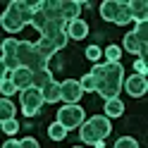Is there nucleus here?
Returning <instances> with one entry per match:
<instances>
[{
	"instance_id": "1",
	"label": "nucleus",
	"mask_w": 148,
	"mask_h": 148,
	"mask_svg": "<svg viewBox=\"0 0 148 148\" xmlns=\"http://www.w3.org/2000/svg\"><path fill=\"white\" fill-rule=\"evenodd\" d=\"M124 84V67L122 62H105L103 64V79L96 81V93L108 98H119V91Z\"/></svg>"
},
{
	"instance_id": "2",
	"label": "nucleus",
	"mask_w": 148,
	"mask_h": 148,
	"mask_svg": "<svg viewBox=\"0 0 148 148\" xmlns=\"http://www.w3.org/2000/svg\"><path fill=\"white\" fill-rule=\"evenodd\" d=\"M110 132H112L110 119L105 115H96V117L86 119V122L79 127V138H81V143L93 146L96 141H105V138L110 136Z\"/></svg>"
},
{
	"instance_id": "3",
	"label": "nucleus",
	"mask_w": 148,
	"mask_h": 148,
	"mask_svg": "<svg viewBox=\"0 0 148 148\" xmlns=\"http://www.w3.org/2000/svg\"><path fill=\"white\" fill-rule=\"evenodd\" d=\"M17 60H19V67H26L29 72H38V69H48V60L36 50V45L31 41H19V48H17Z\"/></svg>"
},
{
	"instance_id": "4",
	"label": "nucleus",
	"mask_w": 148,
	"mask_h": 148,
	"mask_svg": "<svg viewBox=\"0 0 148 148\" xmlns=\"http://www.w3.org/2000/svg\"><path fill=\"white\" fill-rule=\"evenodd\" d=\"M84 122H86V112H84V108H81L79 103H74V105H67V103H64V105L58 110V124L64 127L67 132L79 129Z\"/></svg>"
},
{
	"instance_id": "5",
	"label": "nucleus",
	"mask_w": 148,
	"mask_h": 148,
	"mask_svg": "<svg viewBox=\"0 0 148 148\" xmlns=\"http://www.w3.org/2000/svg\"><path fill=\"white\" fill-rule=\"evenodd\" d=\"M19 105H22V112H24L26 117H34V115L43 108V93H41L38 88L19 91Z\"/></svg>"
},
{
	"instance_id": "6",
	"label": "nucleus",
	"mask_w": 148,
	"mask_h": 148,
	"mask_svg": "<svg viewBox=\"0 0 148 148\" xmlns=\"http://www.w3.org/2000/svg\"><path fill=\"white\" fill-rule=\"evenodd\" d=\"M81 96H84V91H81V86H79L77 79H64V81H60V100H64L67 105L79 103Z\"/></svg>"
},
{
	"instance_id": "7",
	"label": "nucleus",
	"mask_w": 148,
	"mask_h": 148,
	"mask_svg": "<svg viewBox=\"0 0 148 148\" xmlns=\"http://www.w3.org/2000/svg\"><path fill=\"white\" fill-rule=\"evenodd\" d=\"M122 86H124V91L132 98H141V96H146V91H148V81H146L143 74H132V77L124 79Z\"/></svg>"
},
{
	"instance_id": "8",
	"label": "nucleus",
	"mask_w": 148,
	"mask_h": 148,
	"mask_svg": "<svg viewBox=\"0 0 148 148\" xmlns=\"http://www.w3.org/2000/svg\"><path fill=\"white\" fill-rule=\"evenodd\" d=\"M7 12H12L17 19L24 24V26H26V24H31L34 7H31V3H26V0H12V3L7 5Z\"/></svg>"
},
{
	"instance_id": "9",
	"label": "nucleus",
	"mask_w": 148,
	"mask_h": 148,
	"mask_svg": "<svg viewBox=\"0 0 148 148\" xmlns=\"http://www.w3.org/2000/svg\"><path fill=\"white\" fill-rule=\"evenodd\" d=\"M14 84L17 91H26V88H31V72L26 69V67H19V69H14L10 72V77H7Z\"/></svg>"
},
{
	"instance_id": "10",
	"label": "nucleus",
	"mask_w": 148,
	"mask_h": 148,
	"mask_svg": "<svg viewBox=\"0 0 148 148\" xmlns=\"http://www.w3.org/2000/svg\"><path fill=\"white\" fill-rule=\"evenodd\" d=\"M81 7H84V5H81L79 0H60V14H62V19H64V22L79 19Z\"/></svg>"
},
{
	"instance_id": "11",
	"label": "nucleus",
	"mask_w": 148,
	"mask_h": 148,
	"mask_svg": "<svg viewBox=\"0 0 148 148\" xmlns=\"http://www.w3.org/2000/svg\"><path fill=\"white\" fill-rule=\"evenodd\" d=\"M64 31H67V36H69V38H77V41H81V38H86V36H88V24H86V22L79 17V19H72V22H67V29H64Z\"/></svg>"
},
{
	"instance_id": "12",
	"label": "nucleus",
	"mask_w": 148,
	"mask_h": 148,
	"mask_svg": "<svg viewBox=\"0 0 148 148\" xmlns=\"http://www.w3.org/2000/svg\"><path fill=\"white\" fill-rule=\"evenodd\" d=\"M134 22H148V3L146 0H129L127 3Z\"/></svg>"
},
{
	"instance_id": "13",
	"label": "nucleus",
	"mask_w": 148,
	"mask_h": 148,
	"mask_svg": "<svg viewBox=\"0 0 148 148\" xmlns=\"http://www.w3.org/2000/svg\"><path fill=\"white\" fill-rule=\"evenodd\" d=\"M119 7H122V0H103L100 3V17L105 22H115V17L119 14Z\"/></svg>"
},
{
	"instance_id": "14",
	"label": "nucleus",
	"mask_w": 148,
	"mask_h": 148,
	"mask_svg": "<svg viewBox=\"0 0 148 148\" xmlns=\"http://www.w3.org/2000/svg\"><path fill=\"white\" fill-rule=\"evenodd\" d=\"M0 26H3V29L7 31V34H19L22 29H24V24L19 22V19H17V17L12 14V12H3V14H0Z\"/></svg>"
},
{
	"instance_id": "15",
	"label": "nucleus",
	"mask_w": 148,
	"mask_h": 148,
	"mask_svg": "<svg viewBox=\"0 0 148 148\" xmlns=\"http://www.w3.org/2000/svg\"><path fill=\"white\" fill-rule=\"evenodd\" d=\"M64 29H67V22L64 19H48L45 26H43V31H41V36L48 38V41H53L55 36H58L60 31H64Z\"/></svg>"
},
{
	"instance_id": "16",
	"label": "nucleus",
	"mask_w": 148,
	"mask_h": 148,
	"mask_svg": "<svg viewBox=\"0 0 148 148\" xmlns=\"http://www.w3.org/2000/svg\"><path fill=\"white\" fill-rule=\"evenodd\" d=\"M53 81V72L50 69H38V72H31V88H38L43 91Z\"/></svg>"
},
{
	"instance_id": "17",
	"label": "nucleus",
	"mask_w": 148,
	"mask_h": 148,
	"mask_svg": "<svg viewBox=\"0 0 148 148\" xmlns=\"http://www.w3.org/2000/svg\"><path fill=\"white\" fill-rule=\"evenodd\" d=\"M103 110H105V117L110 119V117H122L124 115V103L119 98H108L105 100V105H103Z\"/></svg>"
},
{
	"instance_id": "18",
	"label": "nucleus",
	"mask_w": 148,
	"mask_h": 148,
	"mask_svg": "<svg viewBox=\"0 0 148 148\" xmlns=\"http://www.w3.org/2000/svg\"><path fill=\"white\" fill-rule=\"evenodd\" d=\"M14 112H17V108L10 98H0V124L7 122V119H14Z\"/></svg>"
},
{
	"instance_id": "19",
	"label": "nucleus",
	"mask_w": 148,
	"mask_h": 148,
	"mask_svg": "<svg viewBox=\"0 0 148 148\" xmlns=\"http://www.w3.org/2000/svg\"><path fill=\"white\" fill-rule=\"evenodd\" d=\"M41 93H43V103H58V100H60V84L53 79Z\"/></svg>"
},
{
	"instance_id": "20",
	"label": "nucleus",
	"mask_w": 148,
	"mask_h": 148,
	"mask_svg": "<svg viewBox=\"0 0 148 148\" xmlns=\"http://www.w3.org/2000/svg\"><path fill=\"white\" fill-rule=\"evenodd\" d=\"M122 45H124V50H127V53H132V55H136V58H138V53H141V41H138L132 31H129V34H124Z\"/></svg>"
},
{
	"instance_id": "21",
	"label": "nucleus",
	"mask_w": 148,
	"mask_h": 148,
	"mask_svg": "<svg viewBox=\"0 0 148 148\" xmlns=\"http://www.w3.org/2000/svg\"><path fill=\"white\" fill-rule=\"evenodd\" d=\"M34 45H36V50H38V53L43 55V58H45V60H50V58H53V55H55V53H58V50H55V45H53V41H48V38H43V36H41V38H38V41H36Z\"/></svg>"
},
{
	"instance_id": "22",
	"label": "nucleus",
	"mask_w": 148,
	"mask_h": 148,
	"mask_svg": "<svg viewBox=\"0 0 148 148\" xmlns=\"http://www.w3.org/2000/svg\"><path fill=\"white\" fill-rule=\"evenodd\" d=\"M17 48H19V41L10 36V38H5L0 43V55H17Z\"/></svg>"
},
{
	"instance_id": "23",
	"label": "nucleus",
	"mask_w": 148,
	"mask_h": 148,
	"mask_svg": "<svg viewBox=\"0 0 148 148\" xmlns=\"http://www.w3.org/2000/svg\"><path fill=\"white\" fill-rule=\"evenodd\" d=\"M129 22H134V19H132V12H129L127 3L122 0V7H119V14L115 17V24H117V26H127Z\"/></svg>"
},
{
	"instance_id": "24",
	"label": "nucleus",
	"mask_w": 148,
	"mask_h": 148,
	"mask_svg": "<svg viewBox=\"0 0 148 148\" xmlns=\"http://www.w3.org/2000/svg\"><path fill=\"white\" fill-rule=\"evenodd\" d=\"M103 55L108 58V62H119V58H122V48H119L117 43H112V45H108V48L103 50Z\"/></svg>"
},
{
	"instance_id": "25",
	"label": "nucleus",
	"mask_w": 148,
	"mask_h": 148,
	"mask_svg": "<svg viewBox=\"0 0 148 148\" xmlns=\"http://www.w3.org/2000/svg\"><path fill=\"white\" fill-rule=\"evenodd\" d=\"M48 136L53 138V141H62V138L67 136V129H64V127H60L58 122H53V124L48 127Z\"/></svg>"
},
{
	"instance_id": "26",
	"label": "nucleus",
	"mask_w": 148,
	"mask_h": 148,
	"mask_svg": "<svg viewBox=\"0 0 148 148\" xmlns=\"http://www.w3.org/2000/svg\"><path fill=\"white\" fill-rule=\"evenodd\" d=\"M132 34H134L141 43H148V22H136V26H134Z\"/></svg>"
},
{
	"instance_id": "27",
	"label": "nucleus",
	"mask_w": 148,
	"mask_h": 148,
	"mask_svg": "<svg viewBox=\"0 0 148 148\" xmlns=\"http://www.w3.org/2000/svg\"><path fill=\"white\" fill-rule=\"evenodd\" d=\"M79 86H81V91H84V93H91V91H96V79L91 77V72L84 74V77L79 79Z\"/></svg>"
},
{
	"instance_id": "28",
	"label": "nucleus",
	"mask_w": 148,
	"mask_h": 148,
	"mask_svg": "<svg viewBox=\"0 0 148 148\" xmlns=\"http://www.w3.org/2000/svg\"><path fill=\"white\" fill-rule=\"evenodd\" d=\"M112 148H138V141L134 136H119Z\"/></svg>"
},
{
	"instance_id": "29",
	"label": "nucleus",
	"mask_w": 148,
	"mask_h": 148,
	"mask_svg": "<svg viewBox=\"0 0 148 148\" xmlns=\"http://www.w3.org/2000/svg\"><path fill=\"white\" fill-rule=\"evenodd\" d=\"M45 22H48V19H45V14H43L41 10H36V12H34V17H31V26H34L36 31H43Z\"/></svg>"
},
{
	"instance_id": "30",
	"label": "nucleus",
	"mask_w": 148,
	"mask_h": 148,
	"mask_svg": "<svg viewBox=\"0 0 148 148\" xmlns=\"http://www.w3.org/2000/svg\"><path fill=\"white\" fill-rule=\"evenodd\" d=\"M0 129H3V132L5 134H17V132H19V122H17V119H7V122H3V124H0Z\"/></svg>"
},
{
	"instance_id": "31",
	"label": "nucleus",
	"mask_w": 148,
	"mask_h": 148,
	"mask_svg": "<svg viewBox=\"0 0 148 148\" xmlns=\"http://www.w3.org/2000/svg\"><path fill=\"white\" fill-rule=\"evenodd\" d=\"M3 58V62H5V67L10 69V72H14V69H19V60H17V55H0Z\"/></svg>"
},
{
	"instance_id": "32",
	"label": "nucleus",
	"mask_w": 148,
	"mask_h": 148,
	"mask_svg": "<svg viewBox=\"0 0 148 148\" xmlns=\"http://www.w3.org/2000/svg\"><path fill=\"white\" fill-rule=\"evenodd\" d=\"M67 41H69V36H67V31H60L58 36L53 38V45H55V50H62L64 45H67Z\"/></svg>"
},
{
	"instance_id": "33",
	"label": "nucleus",
	"mask_w": 148,
	"mask_h": 148,
	"mask_svg": "<svg viewBox=\"0 0 148 148\" xmlns=\"http://www.w3.org/2000/svg\"><path fill=\"white\" fill-rule=\"evenodd\" d=\"M100 55H103V50H100L98 45H88V48H86V58H88L91 62H93V64L100 60Z\"/></svg>"
},
{
	"instance_id": "34",
	"label": "nucleus",
	"mask_w": 148,
	"mask_h": 148,
	"mask_svg": "<svg viewBox=\"0 0 148 148\" xmlns=\"http://www.w3.org/2000/svg\"><path fill=\"white\" fill-rule=\"evenodd\" d=\"M0 93H3L5 98H10L12 93H17V88H14V84H12V81H10V79H5V81H3V84H0Z\"/></svg>"
},
{
	"instance_id": "35",
	"label": "nucleus",
	"mask_w": 148,
	"mask_h": 148,
	"mask_svg": "<svg viewBox=\"0 0 148 148\" xmlns=\"http://www.w3.org/2000/svg\"><path fill=\"white\" fill-rule=\"evenodd\" d=\"M19 148H41V146L34 136H24V138H19Z\"/></svg>"
},
{
	"instance_id": "36",
	"label": "nucleus",
	"mask_w": 148,
	"mask_h": 148,
	"mask_svg": "<svg viewBox=\"0 0 148 148\" xmlns=\"http://www.w3.org/2000/svg\"><path fill=\"white\" fill-rule=\"evenodd\" d=\"M134 74H143L146 77V60H136L134 62Z\"/></svg>"
},
{
	"instance_id": "37",
	"label": "nucleus",
	"mask_w": 148,
	"mask_h": 148,
	"mask_svg": "<svg viewBox=\"0 0 148 148\" xmlns=\"http://www.w3.org/2000/svg\"><path fill=\"white\" fill-rule=\"evenodd\" d=\"M10 77V69L5 67V62H3V58H0V84H3V81Z\"/></svg>"
},
{
	"instance_id": "38",
	"label": "nucleus",
	"mask_w": 148,
	"mask_h": 148,
	"mask_svg": "<svg viewBox=\"0 0 148 148\" xmlns=\"http://www.w3.org/2000/svg\"><path fill=\"white\" fill-rule=\"evenodd\" d=\"M3 148H19V141H14V138H10V141H5Z\"/></svg>"
},
{
	"instance_id": "39",
	"label": "nucleus",
	"mask_w": 148,
	"mask_h": 148,
	"mask_svg": "<svg viewBox=\"0 0 148 148\" xmlns=\"http://www.w3.org/2000/svg\"><path fill=\"white\" fill-rule=\"evenodd\" d=\"M74 148H81V146H74Z\"/></svg>"
}]
</instances>
